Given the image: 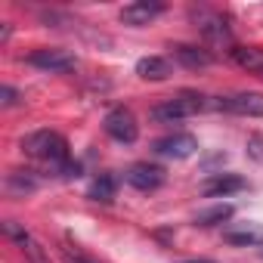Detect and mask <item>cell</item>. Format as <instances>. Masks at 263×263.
<instances>
[{
	"instance_id": "obj_20",
	"label": "cell",
	"mask_w": 263,
	"mask_h": 263,
	"mask_svg": "<svg viewBox=\"0 0 263 263\" xmlns=\"http://www.w3.org/2000/svg\"><path fill=\"white\" fill-rule=\"evenodd\" d=\"M248 152H251L254 158H263V140H260V137H251V140H248Z\"/></svg>"
},
{
	"instance_id": "obj_22",
	"label": "cell",
	"mask_w": 263,
	"mask_h": 263,
	"mask_svg": "<svg viewBox=\"0 0 263 263\" xmlns=\"http://www.w3.org/2000/svg\"><path fill=\"white\" fill-rule=\"evenodd\" d=\"M186 263H214V260H186Z\"/></svg>"
},
{
	"instance_id": "obj_16",
	"label": "cell",
	"mask_w": 263,
	"mask_h": 263,
	"mask_svg": "<svg viewBox=\"0 0 263 263\" xmlns=\"http://www.w3.org/2000/svg\"><path fill=\"white\" fill-rule=\"evenodd\" d=\"M7 189L13 195H25V192H34L37 189V177L31 171H13L7 174Z\"/></svg>"
},
{
	"instance_id": "obj_6",
	"label": "cell",
	"mask_w": 263,
	"mask_h": 263,
	"mask_svg": "<svg viewBox=\"0 0 263 263\" xmlns=\"http://www.w3.org/2000/svg\"><path fill=\"white\" fill-rule=\"evenodd\" d=\"M208 108H220V111H232V115H248V118H263V93L217 96Z\"/></svg>"
},
{
	"instance_id": "obj_14",
	"label": "cell",
	"mask_w": 263,
	"mask_h": 263,
	"mask_svg": "<svg viewBox=\"0 0 263 263\" xmlns=\"http://www.w3.org/2000/svg\"><path fill=\"white\" fill-rule=\"evenodd\" d=\"M137 74L146 78V81H164V78H171L174 71H171V62H167V59H161V56H146V59L137 62Z\"/></svg>"
},
{
	"instance_id": "obj_4",
	"label": "cell",
	"mask_w": 263,
	"mask_h": 263,
	"mask_svg": "<svg viewBox=\"0 0 263 263\" xmlns=\"http://www.w3.org/2000/svg\"><path fill=\"white\" fill-rule=\"evenodd\" d=\"M28 62L34 68H44V71H56V74H65V71H74L78 68V56L71 50H62V47H41L28 56Z\"/></svg>"
},
{
	"instance_id": "obj_10",
	"label": "cell",
	"mask_w": 263,
	"mask_h": 263,
	"mask_svg": "<svg viewBox=\"0 0 263 263\" xmlns=\"http://www.w3.org/2000/svg\"><path fill=\"white\" fill-rule=\"evenodd\" d=\"M248 183L241 180V177H235V174H217V177H208L201 186H198V192L204 195V198H223V195H232V192H241Z\"/></svg>"
},
{
	"instance_id": "obj_21",
	"label": "cell",
	"mask_w": 263,
	"mask_h": 263,
	"mask_svg": "<svg viewBox=\"0 0 263 263\" xmlns=\"http://www.w3.org/2000/svg\"><path fill=\"white\" fill-rule=\"evenodd\" d=\"M0 96H4V99H0L4 105H16V102H19V93H16L13 87H4V90H0Z\"/></svg>"
},
{
	"instance_id": "obj_13",
	"label": "cell",
	"mask_w": 263,
	"mask_h": 263,
	"mask_svg": "<svg viewBox=\"0 0 263 263\" xmlns=\"http://www.w3.org/2000/svg\"><path fill=\"white\" fill-rule=\"evenodd\" d=\"M229 53L238 68H245L251 74H263V50L260 47H232Z\"/></svg>"
},
{
	"instance_id": "obj_5",
	"label": "cell",
	"mask_w": 263,
	"mask_h": 263,
	"mask_svg": "<svg viewBox=\"0 0 263 263\" xmlns=\"http://www.w3.org/2000/svg\"><path fill=\"white\" fill-rule=\"evenodd\" d=\"M102 127H105V134H108L111 140H118V143H134V140L140 137V124H137L134 111L124 108V105L111 108V111L105 115Z\"/></svg>"
},
{
	"instance_id": "obj_12",
	"label": "cell",
	"mask_w": 263,
	"mask_h": 263,
	"mask_svg": "<svg viewBox=\"0 0 263 263\" xmlns=\"http://www.w3.org/2000/svg\"><path fill=\"white\" fill-rule=\"evenodd\" d=\"M174 56H177V62L186 65V68H208V65L214 62V56H211L204 47H192V44H177V47H174Z\"/></svg>"
},
{
	"instance_id": "obj_18",
	"label": "cell",
	"mask_w": 263,
	"mask_h": 263,
	"mask_svg": "<svg viewBox=\"0 0 263 263\" xmlns=\"http://www.w3.org/2000/svg\"><path fill=\"white\" fill-rule=\"evenodd\" d=\"M226 241H229V245H260V241H263V232H260V229H241V232H226Z\"/></svg>"
},
{
	"instance_id": "obj_8",
	"label": "cell",
	"mask_w": 263,
	"mask_h": 263,
	"mask_svg": "<svg viewBox=\"0 0 263 263\" xmlns=\"http://www.w3.org/2000/svg\"><path fill=\"white\" fill-rule=\"evenodd\" d=\"M198 149V140L192 137V134H171V137H164V140H158L155 143V152L158 155H164V158H189L192 152Z\"/></svg>"
},
{
	"instance_id": "obj_11",
	"label": "cell",
	"mask_w": 263,
	"mask_h": 263,
	"mask_svg": "<svg viewBox=\"0 0 263 263\" xmlns=\"http://www.w3.org/2000/svg\"><path fill=\"white\" fill-rule=\"evenodd\" d=\"M4 229H7V235L19 245V251L25 254V260H28V263H50V257H47V251L41 248V241H34V238H31L22 226H16V223L10 220Z\"/></svg>"
},
{
	"instance_id": "obj_17",
	"label": "cell",
	"mask_w": 263,
	"mask_h": 263,
	"mask_svg": "<svg viewBox=\"0 0 263 263\" xmlns=\"http://www.w3.org/2000/svg\"><path fill=\"white\" fill-rule=\"evenodd\" d=\"M232 217V204H217V208H208V211H198L195 214V223L198 226H217L223 220Z\"/></svg>"
},
{
	"instance_id": "obj_2",
	"label": "cell",
	"mask_w": 263,
	"mask_h": 263,
	"mask_svg": "<svg viewBox=\"0 0 263 263\" xmlns=\"http://www.w3.org/2000/svg\"><path fill=\"white\" fill-rule=\"evenodd\" d=\"M208 105H211L208 96H201V93H195V90H183V93L171 96L167 102L155 105V108L149 111V118L158 121V124H174V121H183V118H189V115L204 111Z\"/></svg>"
},
{
	"instance_id": "obj_15",
	"label": "cell",
	"mask_w": 263,
	"mask_h": 263,
	"mask_svg": "<svg viewBox=\"0 0 263 263\" xmlns=\"http://www.w3.org/2000/svg\"><path fill=\"white\" fill-rule=\"evenodd\" d=\"M115 192H118V183H115V177H108V174H99V177L90 183V189H87V195H90L93 201H102V204H108V201L115 198Z\"/></svg>"
},
{
	"instance_id": "obj_19",
	"label": "cell",
	"mask_w": 263,
	"mask_h": 263,
	"mask_svg": "<svg viewBox=\"0 0 263 263\" xmlns=\"http://www.w3.org/2000/svg\"><path fill=\"white\" fill-rule=\"evenodd\" d=\"M65 263H93L90 257H84L81 251H74V248H65Z\"/></svg>"
},
{
	"instance_id": "obj_7",
	"label": "cell",
	"mask_w": 263,
	"mask_h": 263,
	"mask_svg": "<svg viewBox=\"0 0 263 263\" xmlns=\"http://www.w3.org/2000/svg\"><path fill=\"white\" fill-rule=\"evenodd\" d=\"M127 183L134 186V189H140V192H152V189H158L164 183V171L158 164L140 161V164H134V167L127 171Z\"/></svg>"
},
{
	"instance_id": "obj_3",
	"label": "cell",
	"mask_w": 263,
	"mask_h": 263,
	"mask_svg": "<svg viewBox=\"0 0 263 263\" xmlns=\"http://www.w3.org/2000/svg\"><path fill=\"white\" fill-rule=\"evenodd\" d=\"M192 16V22L198 25V31H201V37L211 44V47H229L232 44V31L226 28V22H223V16L220 13H214V10H192L189 13Z\"/></svg>"
},
{
	"instance_id": "obj_1",
	"label": "cell",
	"mask_w": 263,
	"mask_h": 263,
	"mask_svg": "<svg viewBox=\"0 0 263 263\" xmlns=\"http://www.w3.org/2000/svg\"><path fill=\"white\" fill-rule=\"evenodd\" d=\"M22 149L31 155V158H41L53 167H65L68 164V143L62 134H56V130H34V134H28L22 140Z\"/></svg>"
},
{
	"instance_id": "obj_9",
	"label": "cell",
	"mask_w": 263,
	"mask_h": 263,
	"mask_svg": "<svg viewBox=\"0 0 263 263\" xmlns=\"http://www.w3.org/2000/svg\"><path fill=\"white\" fill-rule=\"evenodd\" d=\"M161 13H164V4H158V0H137V4H127L121 10V22L124 25H149Z\"/></svg>"
}]
</instances>
